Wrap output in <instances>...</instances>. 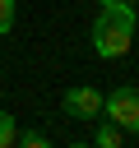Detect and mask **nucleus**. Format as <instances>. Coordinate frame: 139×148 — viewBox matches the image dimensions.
<instances>
[{
	"label": "nucleus",
	"mask_w": 139,
	"mask_h": 148,
	"mask_svg": "<svg viewBox=\"0 0 139 148\" xmlns=\"http://www.w3.org/2000/svg\"><path fill=\"white\" fill-rule=\"evenodd\" d=\"M134 28H139L134 0L97 5V18H93V51H97V60H120L134 46Z\"/></svg>",
	"instance_id": "obj_1"
},
{
	"label": "nucleus",
	"mask_w": 139,
	"mask_h": 148,
	"mask_svg": "<svg viewBox=\"0 0 139 148\" xmlns=\"http://www.w3.org/2000/svg\"><path fill=\"white\" fill-rule=\"evenodd\" d=\"M102 116H107L116 130H125V134H139V88H134V83H120V88H111V92L102 97Z\"/></svg>",
	"instance_id": "obj_2"
},
{
	"label": "nucleus",
	"mask_w": 139,
	"mask_h": 148,
	"mask_svg": "<svg viewBox=\"0 0 139 148\" xmlns=\"http://www.w3.org/2000/svg\"><path fill=\"white\" fill-rule=\"evenodd\" d=\"M60 106H65L70 120H88V125H93V120L102 116V92L88 88V83H74V88H65V102H60Z\"/></svg>",
	"instance_id": "obj_3"
},
{
	"label": "nucleus",
	"mask_w": 139,
	"mask_h": 148,
	"mask_svg": "<svg viewBox=\"0 0 139 148\" xmlns=\"http://www.w3.org/2000/svg\"><path fill=\"white\" fill-rule=\"evenodd\" d=\"M120 139H125V130H116L107 116H97V120H93V139H88L93 148H120Z\"/></svg>",
	"instance_id": "obj_4"
},
{
	"label": "nucleus",
	"mask_w": 139,
	"mask_h": 148,
	"mask_svg": "<svg viewBox=\"0 0 139 148\" xmlns=\"http://www.w3.org/2000/svg\"><path fill=\"white\" fill-rule=\"evenodd\" d=\"M14 148H51V139H46L42 130H19V139H14Z\"/></svg>",
	"instance_id": "obj_5"
},
{
	"label": "nucleus",
	"mask_w": 139,
	"mask_h": 148,
	"mask_svg": "<svg viewBox=\"0 0 139 148\" xmlns=\"http://www.w3.org/2000/svg\"><path fill=\"white\" fill-rule=\"evenodd\" d=\"M14 139H19V120L9 111H0V148H14Z\"/></svg>",
	"instance_id": "obj_6"
},
{
	"label": "nucleus",
	"mask_w": 139,
	"mask_h": 148,
	"mask_svg": "<svg viewBox=\"0 0 139 148\" xmlns=\"http://www.w3.org/2000/svg\"><path fill=\"white\" fill-rule=\"evenodd\" d=\"M14 18H19V5L14 0H0V37L14 32Z\"/></svg>",
	"instance_id": "obj_7"
},
{
	"label": "nucleus",
	"mask_w": 139,
	"mask_h": 148,
	"mask_svg": "<svg viewBox=\"0 0 139 148\" xmlns=\"http://www.w3.org/2000/svg\"><path fill=\"white\" fill-rule=\"evenodd\" d=\"M65 148H93V143H83V139H74V143H65Z\"/></svg>",
	"instance_id": "obj_8"
},
{
	"label": "nucleus",
	"mask_w": 139,
	"mask_h": 148,
	"mask_svg": "<svg viewBox=\"0 0 139 148\" xmlns=\"http://www.w3.org/2000/svg\"><path fill=\"white\" fill-rule=\"evenodd\" d=\"M97 5H111V0H97Z\"/></svg>",
	"instance_id": "obj_9"
}]
</instances>
